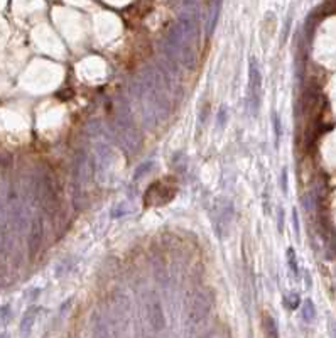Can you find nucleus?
<instances>
[{
	"mask_svg": "<svg viewBox=\"0 0 336 338\" xmlns=\"http://www.w3.org/2000/svg\"><path fill=\"white\" fill-rule=\"evenodd\" d=\"M284 304L287 306V310H298V306L301 304V298L298 292H291L284 298Z\"/></svg>",
	"mask_w": 336,
	"mask_h": 338,
	"instance_id": "2eb2a0df",
	"label": "nucleus"
},
{
	"mask_svg": "<svg viewBox=\"0 0 336 338\" xmlns=\"http://www.w3.org/2000/svg\"><path fill=\"white\" fill-rule=\"evenodd\" d=\"M10 322V306L5 304L0 310V324H7Z\"/></svg>",
	"mask_w": 336,
	"mask_h": 338,
	"instance_id": "dca6fc26",
	"label": "nucleus"
},
{
	"mask_svg": "<svg viewBox=\"0 0 336 338\" xmlns=\"http://www.w3.org/2000/svg\"><path fill=\"white\" fill-rule=\"evenodd\" d=\"M91 338H113L110 326L100 314H95L91 320Z\"/></svg>",
	"mask_w": 336,
	"mask_h": 338,
	"instance_id": "6e6552de",
	"label": "nucleus"
},
{
	"mask_svg": "<svg viewBox=\"0 0 336 338\" xmlns=\"http://www.w3.org/2000/svg\"><path fill=\"white\" fill-rule=\"evenodd\" d=\"M0 338H10V336H8L7 333H0Z\"/></svg>",
	"mask_w": 336,
	"mask_h": 338,
	"instance_id": "b1692460",
	"label": "nucleus"
},
{
	"mask_svg": "<svg viewBox=\"0 0 336 338\" xmlns=\"http://www.w3.org/2000/svg\"><path fill=\"white\" fill-rule=\"evenodd\" d=\"M264 212L267 215L271 213V193H269V190L264 191Z\"/></svg>",
	"mask_w": 336,
	"mask_h": 338,
	"instance_id": "a211bd4d",
	"label": "nucleus"
},
{
	"mask_svg": "<svg viewBox=\"0 0 336 338\" xmlns=\"http://www.w3.org/2000/svg\"><path fill=\"white\" fill-rule=\"evenodd\" d=\"M110 122L115 130V134L118 136L123 148L129 150H135L140 144V134L135 127V122L132 118L130 108L127 105L125 100L117 98L113 100L112 110H110Z\"/></svg>",
	"mask_w": 336,
	"mask_h": 338,
	"instance_id": "f257e3e1",
	"label": "nucleus"
},
{
	"mask_svg": "<svg viewBox=\"0 0 336 338\" xmlns=\"http://www.w3.org/2000/svg\"><path fill=\"white\" fill-rule=\"evenodd\" d=\"M225 122H227V108H225V106H222V108H220V114H218V127L222 128L223 126H225Z\"/></svg>",
	"mask_w": 336,
	"mask_h": 338,
	"instance_id": "6ab92c4d",
	"label": "nucleus"
},
{
	"mask_svg": "<svg viewBox=\"0 0 336 338\" xmlns=\"http://www.w3.org/2000/svg\"><path fill=\"white\" fill-rule=\"evenodd\" d=\"M277 230H279V234L284 232V208L282 206L277 210Z\"/></svg>",
	"mask_w": 336,
	"mask_h": 338,
	"instance_id": "f3484780",
	"label": "nucleus"
},
{
	"mask_svg": "<svg viewBox=\"0 0 336 338\" xmlns=\"http://www.w3.org/2000/svg\"><path fill=\"white\" fill-rule=\"evenodd\" d=\"M233 218V204L227 198L218 200L215 204V215H213V226L218 235H223L228 230V225Z\"/></svg>",
	"mask_w": 336,
	"mask_h": 338,
	"instance_id": "20e7f679",
	"label": "nucleus"
},
{
	"mask_svg": "<svg viewBox=\"0 0 336 338\" xmlns=\"http://www.w3.org/2000/svg\"><path fill=\"white\" fill-rule=\"evenodd\" d=\"M293 220H294V230H296V237L299 238V218H298V210H293Z\"/></svg>",
	"mask_w": 336,
	"mask_h": 338,
	"instance_id": "4be33fe9",
	"label": "nucleus"
},
{
	"mask_svg": "<svg viewBox=\"0 0 336 338\" xmlns=\"http://www.w3.org/2000/svg\"><path fill=\"white\" fill-rule=\"evenodd\" d=\"M303 320L306 323H311V322H315V318H316V308H315V303H313L311 300H306L303 303Z\"/></svg>",
	"mask_w": 336,
	"mask_h": 338,
	"instance_id": "f8f14e48",
	"label": "nucleus"
},
{
	"mask_svg": "<svg viewBox=\"0 0 336 338\" xmlns=\"http://www.w3.org/2000/svg\"><path fill=\"white\" fill-rule=\"evenodd\" d=\"M264 333H265V338H279V328H277V323L276 320H274L271 314L265 313L264 314Z\"/></svg>",
	"mask_w": 336,
	"mask_h": 338,
	"instance_id": "9d476101",
	"label": "nucleus"
},
{
	"mask_svg": "<svg viewBox=\"0 0 336 338\" xmlns=\"http://www.w3.org/2000/svg\"><path fill=\"white\" fill-rule=\"evenodd\" d=\"M152 169H154V162H152V161H147V162L140 164V166L137 168V169H135V172H134V180H135V181H139L142 176L149 174V172L152 171Z\"/></svg>",
	"mask_w": 336,
	"mask_h": 338,
	"instance_id": "4468645a",
	"label": "nucleus"
},
{
	"mask_svg": "<svg viewBox=\"0 0 336 338\" xmlns=\"http://www.w3.org/2000/svg\"><path fill=\"white\" fill-rule=\"evenodd\" d=\"M41 242H42V222H41V218H34L32 226H30V232H29V240H27L30 256H34V254L37 252Z\"/></svg>",
	"mask_w": 336,
	"mask_h": 338,
	"instance_id": "0eeeda50",
	"label": "nucleus"
},
{
	"mask_svg": "<svg viewBox=\"0 0 336 338\" xmlns=\"http://www.w3.org/2000/svg\"><path fill=\"white\" fill-rule=\"evenodd\" d=\"M211 310V301L205 296H196L188 308V323L198 324L208 316Z\"/></svg>",
	"mask_w": 336,
	"mask_h": 338,
	"instance_id": "39448f33",
	"label": "nucleus"
},
{
	"mask_svg": "<svg viewBox=\"0 0 336 338\" xmlns=\"http://www.w3.org/2000/svg\"><path fill=\"white\" fill-rule=\"evenodd\" d=\"M176 193H178V183L174 178H164L149 186L144 194V203L147 206H164L174 200Z\"/></svg>",
	"mask_w": 336,
	"mask_h": 338,
	"instance_id": "f03ea898",
	"label": "nucleus"
},
{
	"mask_svg": "<svg viewBox=\"0 0 336 338\" xmlns=\"http://www.w3.org/2000/svg\"><path fill=\"white\" fill-rule=\"evenodd\" d=\"M286 259H287V266H289V270L293 272L294 278L299 276V266H298V257H296V250L293 247H289L286 250Z\"/></svg>",
	"mask_w": 336,
	"mask_h": 338,
	"instance_id": "9b49d317",
	"label": "nucleus"
},
{
	"mask_svg": "<svg viewBox=\"0 0 336 338\" xmlns=\"http://www.w3.org/2000/svg\"><path fill=\"white\" fill-rule=\"evenodd\" d=\"M272 127H274V136H276V146H279V142L282 139V124L277 112L272 114Z\"/></svg>",
	"mask_w": 336,
	"mask_h": 338,
	"instance_id": "ddd939ff",
	"label": "nucleus"
},
{
	"mask_svg": "<svg viewBox=\"0 0 336 338\" xmlns=\"http://www.w3.org/2000/svg\"><path fill=\"white\" fill-rule=\"evenodd\" d=\"M328 332H330V338H336V320L335 318L328 320Z\"/></svg>",
	"mask_w": 336,
	"mask_h": 338,
	"instance_id": "aec40b11",
	"label": "nucleus"
},
{
	"mask_svg": "<svg viewBox=\"0 0 336 338\" xmlns=\"http://www.w3.org/2000/svg\"><path fill=\"white\" fill-rule=\"evenodd\" d=\"M145 316H147V322L150 326H152V330H156V332L164 330V326H166L164 313H162L161 303H159L154 296L145 301Z\"/></svg>",
	"mask_w": 336,
	"mask_h": 338,
	"instance_id": "423d86ee",
	"label": "nucleus"
},
{
	"mask_svg": "<svg viewBox=\"0 0 336 338\" xmlns=\"http://www.w3.org/2000/svg\"><path fill=\"white\" fill-rule=\"evenodd\" d=\"M37 313H39L37 306H30V308L24 313L22 322H20V333L24 336H29V333H30V330H32V326H34V323H36Z\"/></svg>",
	"mask_w": 336,
	"mask_h": 338,
	"instance_id": "1a4fd4ad",
	"label": "nucleus"
},
{
	"mask_svg": "<svg viewBox=\"0 0 336 338\" xmlns=\"http://www.w3.org/2000/svg\"><path fill=\"white\" fill-rule=\"evenodd\" d=\"M281 188L284 193H287V169L286 168L282 169V172H281Z\"/></svg>",
	"mask_w": 336,
	"mask_h": 338,
	"instance_id": "412c9836",
	"label": "nucleus"
},
{
	"mask_svg": "<svg viewBox=\"0 0 336 338\" xmlns=\"http://www.w3.org/2000/svg\"><path fill=\"white\" fill-rule=\"evenodd\" d=\"M262 102V73L257 58L252 56L249 63V108L254 115H257Z\"/></svg>",
	"mask_w": 336,
	"mask_h": 338,
	"instance_id": "7ed1b4c3",
	"label": "nucleus"
},
{
	"mask_svg": "<svg viewBox=\"0 0 336 338\" xmlns=\"http://www.w3.org/2000/svg\"><path fill=\"white\" fill-rule=\"evenodd\" d=\"M200 338H213V335H211V333H210V332H206V333H205V335H201Z\"/></svg>",
	"mask_w": 336,
	"mask_h": 338,
	"instance_id": "5701e85b",
	"label": "nucleus"
}]
</instances>
